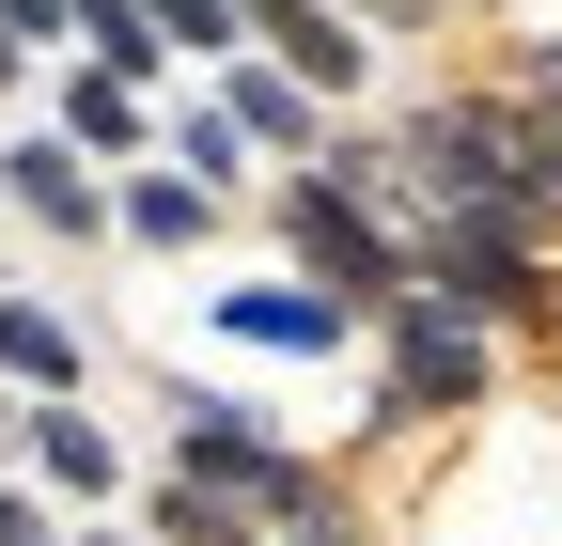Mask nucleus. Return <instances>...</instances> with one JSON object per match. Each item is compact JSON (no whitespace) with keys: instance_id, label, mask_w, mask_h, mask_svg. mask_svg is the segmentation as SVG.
<instances>
[{"instance_id":"nucleus-1","label":"nucleus","mask_w":562,"mask_h":546,"mask_svg":"<svg viewBox=\"0 0 562 546\" xmlns=\"http://www.w3.org/2000/svg\"><path fill=\"white\" fill-rule=\"evenodd\" d=\"M375 328H391V406H406V422H453V406H484V375H501V328L453 312L438 282H406Z\"/></svg>"},{"instance_id":"nucleus-2","label":"nucleus","mask_w":562,"mask_h":546,"mask_svg":"<svg viewBox=\"0 0 562 546\" xmlns=\"http://www.w3.org/2000/svg\"><path fill=\"white\" fill-rule=\"evenodd\" d=\"M235 32H266V62H281L297 94H328V110L375 79V32L344 16V0H235Z\"/></svg>"},{"instance_id":"nucleus-3","label":"nucleus","mask_w":562,"mask_h":546,"mask_svg":"<svg viewBox=\"0 0 562 546\" xmlns=\"http://www.w3.org/2000/svg\"><path fill=\"white\" fill-rule=\"evenodd\" d=\"M220 125H235V141H266V157H328V94H297V79H281V62H220Z\"/></svg>"},{"instance_id":"nucleus-4","label":"nucleus","mask_w":562,"mask_h":546,"mask_svg":"<svg viewBox=\"0 0 562 546\" xmlns=\"http://www.w3.org/2000/svg\"><path fill=\"white\" fill-rule=\"evenodd\" d=\"M16 437H32V468H47L63 500H110V485H125V453H110V422H94L79 390H47V406H16Z\"/></svg>"},{"instance_id":"nucleus-5","label":"nucleus","mask_w":562,"mask_h":546,"mask_svg":"<svg viewBox=\"0 0 562 546\" xmlns=\"http://www.w3.org/2000/svg\"><path fill=\"white\" fill-rule=\"evenodd\" d=\"M0 203L47 219V235H110V187L79 172V141H16V157H0Z\"/></svg>"},{"instance_id":"nucleus-6","label":"nucleus","mask_w":562,"mask_h":546,"mask_svg":"<svg viewBox=\"0 0 562 546\" xmlns=\"http://www.w3.org/2000/svg\"><path fill=\"white\" fill-rule=\"evenodd\" d=\"M110 235H140V250H203V235H220V187H203V172H125V187H110Z\"/></svg>"},{"instance_id":"nucleus-7","label":"nucleus","mask_w":562,"mask_h":546,"mask_svg":"<svg viewBox=\"0 0 562 546\" xmlns=\"http://www.w3.org/2000/svg\"><path fill=\"white\" fill-rule=\"evenodd\" d=\"M220 328H235V344L313 360V344H344V297H328V282H266V297H220Z\"/></svg>"},{"instance_id":"nucleus-8","label":"nucleus","mask_w":562,"mask_h":546,"mask_svg":"<svg viewBox=\"0 0 562 546\" xmlns=\"http://www.w3.org/2000/svg\"><path fill=\"white\" fill-rule=\"evenodd\" d=\"M0 375H16L32 406H47V390H79V328H63L47 297H0Z\"/></svg>"},{"instance_id":"nucleus-9","label":"nucleus","mask_w":562,"mask_h":546,"mask_svg":"<svg viewBox=\"0 0 562 546\" xmlns=\"http://www.w3.org/2000/svg\"><path fill=\"white\" fill-rule=\"evenodd\" d=\"M63 141H79V157H140V79L79 62V79H63Z\"/></svg>"},{"instance_id":"nucleus-10","label":"nucleus","mask_w":562,"mask_h":546,"mask_svg":"<svg viewBox=\"0 0 562 546\" xmlns=\"http://www.w3.org/2000/svg\"><path fill=\"white\" fill-rule=\"evenodd\" d=\"M63 32H79V47L110 62V79H157V62H172V47H157V16H140V0H63Z\"/></svg>"},{"instance_id":"nucleus-11","label":"nucleus","mask_w":562,"mask_h":546,"mask_svg":"<svg viewBox=\"0 0 562 546\" xmlns=\"http://www.w3.org/2000/svg\"><path fill=\"white\" fill-rule=\"evenodd\" d=\"M140 16H157V47H203V62H235L250 32H235V0H140Z\"/></svg>"},{"instance_id":"nucleus-12","label":"nucleus","mask_w":562,"mask_h":546,"mask_svg":"<svg viewBox=\"0 0 562 546\" xmlns=\"http://www.w3.org/2000/svg\"><path fill=\"white\" fill-rule=\"evenodd\" d=\"M172 172H203V187H220V203H235V172H250V141H235V125H220V110H188V125H172Z\"/></svg>"},{"instance_id":"nucleus-13","label":"nucleus","mask_w":562,"mask_h":546,"mask_svg":"<svg viewBox=\"0 0 562 546\" xmlns=\"http://www.w3.org/2000/svg\"><path fill=\"white\" fill-rule=\"evenodd\" d=\"M0 546H63V531H47V500H32V485H0Z\"/></svg>"},{"instance_id":"nucleus-14","label":"nucleus","mask_w":562,"mask_h":546,"mask_svg":"<svg viewBox=\"0 0 562 546\" xmlns=\"http://www.w3.org/2000/svg\"><path fill=\"white\" fill-rule=\"evenodd\" d=\"M0 32H16V47H47V32H63V0H0Z\"/></svg>"},{"instance_id":"nucleus-15","label":"nucleus","mask_w":562,"mask_h":546,"mask_svg":"<svg viewBox=\"0 0 562 546\" xmlns=\"http://www.w3.org/2000/svg\"><path fill=\"white\" fill-rule=\"evenodd\" d=\"M406 16H422V0H360V32H406Z\"/></svg>"},{"instance_id":"nucleus-16","label":"nucleus","mask_w":562,"mask_h":546,"mask_svg":"<svg viewBox=\"0 0 562 546\" xmlns=\"http://www.w3.org/2000/svg\"><path fill=\"white\" fill-rule=\"evenodd\" d=\"M16 62H32V47H16V32H0V94H16Z\"/></svg>"},{"instance_id":"nucleus-17","label":"nucleus","mask_w":562,"mask_h":546,"mask_svg":"<svg viewBox=\"0 0 562 546\" xmlns=\"http://www.w3.org/2000/svg\"><path fill=\"white\" fill-rule=\"evenodd\" d=\"M0 437H16V375H0Z\"/></svg>"},{"instance_id":"nucleus-18","label":"nucleus","mask_w":562,"mask_h":546,"mask_svg":"<svg viewBox=\"0 0 562 546\" xmlns=\"http://www.w3.org/2000/svg\"><path fill=\"white\" fill-rule=\"evenodd\" d=\"M79 546H125V531H79Z\"/></svg>"}]
</instances>
